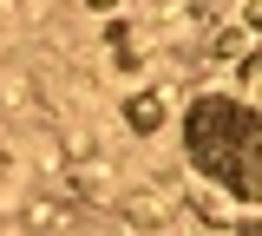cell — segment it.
<instances>
[{"label":"cell","instance_id":"6da1fadb","mask_svg":"<svg viewBox=\"0 0 262 236\" xmlns=\"http://www.w3.org/2000/svg\"><path fill=\"white\" fill-rule=\"evenodd\" d=\"M256 151H262V118L236 92H196L184 112V158H190L216 190L236 203H256Z\"/></svg>","mask_w":262,"mask_h":236}]
</instances>
